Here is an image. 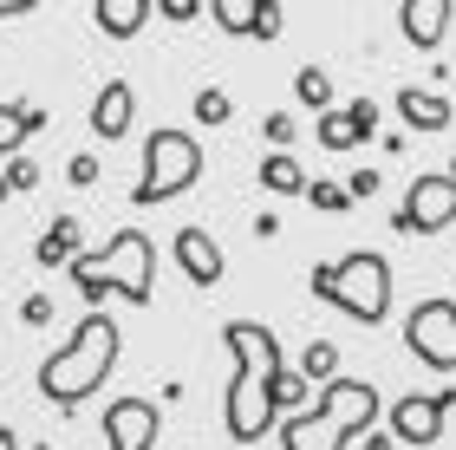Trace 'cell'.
I'll list each match as a JSON object with an SVG mask.
<instances>
[{"mask_svg":"<svg viewBox=\"0 0 456 450\" xmlns=\"http://www.w3.org/2000/svg\"><path fill=\"white\" fill-rule=\"evenodd\" d=\"M151 13H163V20H196L202 7H196V0H151Z\"/></svg>","mask_w":456,"mask_h":450,"instance_id":"27","label":"cell"},{"mask_svg":"<svg viewBox=\"0 0 456 450\" xmlns=\"http://www.w3.org/2000/svg\"><path fill=\"white\" fill-rule=\"evenodd\" d=\"M66 176L78 183V190H92V183H98V157H72V163H66Z\"/></svg>","mask_w":456,"mask_h":450,"instance_id":"29","label":"cell"},{"mask_svg":"<svg viewBox=\"0 0 456 450\" xmlns=\"http://www.w3.org/2000/svg\"><path fill=\"white\" fill-rule=\"evenodd\" d=\"M72 288L86 294L92 307L98 300H131V307H151L157 294V249L143 229H118L98 255H78L72 261Z\"/></svg>","mask_w":456,"mask_h":450,"instance_id":"4","label":"cell"},{"mask_svg":"<svg viewBox=\"0 0 456 450\" xmlns=\"http://www.w3.org/2000/svg\"><path fill=\"white\" fill-rule=\"evenodd\" d=\"M202 13H216V27L222 33H255V20H261V7H255V0H209V7H202Z\"/></svg>","mask_w":456,"mask_h":450,"instance_id":"21","label":"cell"},{"mask_svg":"<svg viewBox=\"0 0 456 450\" xmlns=\"http://www.w3.org/2000/svg\"><path fill=\"white\" fill-rule=\"evenodd\" d=\"M306 288H314V300H333L339 314L371 326V320L391 314V261L371 255V249H352L339 261H320V268L306 274Z\"/></svg>","mask_w":456,"mask_h":450,"instance_id":"5","label":"cell"},{"mask_svg":"<svg viewBox=\"0 0 456 450\" xmlns=\"http://www.w3.org/2000/svg\"><path fill=\"white\" fill-rule=\"evenodd\" d=\"M92 20H98V33H105V39H137L143 20H151V0H98Z\"/></svg>","mask_w":456,"mask_h":450,"instance_id":"16","label":"cell"},{"mask_svg":"<svg viewBox=\"0 0 456 450\" xmlns=\"http://www.w3.org/2000/svg\"><path fill=\"white\" fill-rule=\"evenodd\" d=\"M196 118H202V125H228V92L222 86H202L196 92Z\"/></svg>","mask_w":456,"mask_h":450,"instance_id":"22","label":"cell"},{"mask_svg":"<svg viewBox=\"0 0 456 450\" xmlns=\"http://www.w3.org/2000/svg\"><path fill=\"white\" fill-rule=\"evenodd\" d=\"M306 202H314V209H346V190H339V183H306Z\"/></svg>","mask_w":456,"mask_h":450,"instance_id":"25","label":"cell"},{"mask_svg":"<svg viewBox=\"0 0 456 450\" xmlns=\"http://www.w3.org/2000/svg\"><path fill=\"white\" fill-rule=\"evenodd\" d=\"M157 431H163V412H157L151 398H118V405H105V444L111 450H151Z\"/></svg>","mask_w":456,"mask_h":450,"instance_id":"10","label":"cell"},{"mask_svg":"<svg viewBox=\"0 0 456 450\" xmlns=\"http://www.w3.org/2000/svg\"><path fill=\"white\" fill-rule=\"evenodd\" d=\"M196 176H202V144L190 131L163 125V131L143 137V176L131 183V202H137V209H157V202L196 190Z\"/></svg>","mask_w":456,"mask_h":450,"instance_id":"6","label":"cell"},{"mask_svg":"<svg viewBox=\"0 0 456 450\" xmlns=\"http://www.w3.org/2000/svg\"><path fill=\"white\" fill-rule=\"evenodd\" d=\"M346 196H352V202H359V196H379V170H352Z\"/></svg>","mask_w":456,"mask_h":450,"instance_id":"30","label":"cell"},{"mask_svg":"<svg viewBox=\"0 0 456 450\" xmlns=\"http://www.w3.org/2000/svg\"><path fill=\"white\" fill-rule=\"evenodd\" d=\"M228 353H235V379H228V438L235 444H255L274 431V412L281 405H300V385L281 372V340L267 333L261 320H228L222 326Z\"/></svg>","mask_w":456,"mask_h":450,"instance_id":"1","label":"cell"},{"mask_svg":"<svg viewBox=\"0 0 456 450\" xmlns=\"http://www.w3.org/2000/svg\"><path fill=\"white\" fill-rule=\"evenodd\" d=\"M13 13H27V7H20V0H0V20H13Z\"/></svg>","mask_w":456,"mask_h":450,"instance_id":"32","label":"cell"},{"mask_svg":"<svg viewBox=\"0 0 456 450\" xmlns=\"http://www.w3.org/2000/svg\"><path fill=\"white\" fill-rule=\"evenodd\" d=\"M306 372H314V379H339V353H333V346H326V340H314V346H306Z\"/></svg>","mask_w":456,"mask_h":450,"instance_id":"23","label":"cell"},{"mask_svg":"<svg viewBox=\"0 0 456 450\" xmlns=\"http://www.w3.org/2000/svg\"><path fill=\"white\" fill-rule=\"evenodd\" d=\"M450 222H456V176L450 170L411 176V190L398 202V216H391V229H398V235H444Z\"/></svg>","mask_w":456,"mask_h":450,"instance_id":"7","label":"cell"},{"mask_svg":"<svg viewBox=\"0 0 456 450\" xmlns=\"http://www.w3.org/2000/svg\"><path fill=\"white\" fill-rule=\"evenodd\" d=\"M46 125V105H27V98H13V105H0V157H20V144Z\"/></svg>","mask_w":456,"mask_h":450,"instance_id":"17","label":"cell"},{"mask_svg":"<svg viewBox=\"0 0 456 450\" xmlns=\"http://www.w3.org/2000/svg\"><path fill=\"white\" fill-rule=\"evenodd\" d=\"M294 98L306 111H333V72H326V66H300L294 72Z\"/></svg>","mask_w":456,"mask_h":450,"instance_id":"20","label":"cell"},{"mask_svg":"<svg viewBox=\"0 0 456 450\" xmlns=\"http://www.w3.org/2000/svg\"><path fill=\"white\" fill-rule=\"evenodd\" d=\"M261 131H267V144H274V151L294 144V118H287V111H267V118H261Z\"/></svg>","mask_w":456,"mask_h":450,"instance_id":"24","label":"cell"},{"mask_svg":"<svg viewBox=\"0 0 456 450\" xmlns=\"http://www.w3.org/2000/svg\"><path fill=\"white\" fill-rule=\"evenodd\" d=\"M111 365H118V320L105 307H92V314L78 320V333L59 346V353H46V365H39V398L59 405V412H78V405L111 379Z\"/></svg>","mask_w":456,"mask_h":450,"instance_id":"2","label":"cell"},{"mask_svg":"<svg viewBox=\"0 0 456 450\" xmlns=\"http://www.w3.org/2000/svg\"><path fill=\"white\" fill-rule=\"evenodd\" d=\"M131 118H137L131 78H111V86H98V98H92V131L105 137V144H118V137L131 131Z\"/></svg>","mask_w":456,"mask_h":450,"instance_id":"13","label":"cell"},{"mask_svg":"<svg viewBox=\"0 0 456 450\" xmlns=\"http://www.w3.org/2000/svg\"><path fill=\"white\" fill-rule=\"evenodd\" d=\"M20 314H27L33 326H46V320H53V300H46V294H27V307H20Z\"/></svg>","mask_w":456,"mask_h":450,"instance_id":"31","label":"cell"},{"mask_svg":"<svg viewBox=\"0 0 456 450\" xmlns=\"http://www.w3.org/2000/svg\"><path fill=\"white\" fill-rule=\"evenodd\" d=\"M7 196H13V183H7V170H0V202H7Z\"/></svg>","mask_w":456,"mask_h":450,"instance_id":"33","label":"cell"},{"mask_svg":"<svg viewBox=\"0 0 456 450\" xmlns=\"http://www.w3.org/2000/svg\"><path fill=\"white\" fill-rule=\"evenodd\" d=\"M371 125H379V105H371V98H352V105L320 111V151H352V144H365Z\"/></svg>","mask_w":456,"mask_h":450,"instance_id":"11","label":"cell"},{"mask_svg":"<svg viewBox=\"0 0 456 450\" xmlns=\"http://www.w3.org/2000/svg\"><path fill=\"white\" fill-rule=\"evenodd\" d=\"M33 261H39V268H59V261H66V268H72V261H78V216H59L53 229L39 235Z\"/></svg>","mask_w":456,"mask_h":450,"instance_id":"18","label":"cell"},{"mask_svg":"<svg viewBox=\"0 0 456 450\" xmlns=\"http://www.w3.org/2000/svg\"><path fill=\"white\" fill-rule=\"evenodd\" d=\"M450 405H456V385L450 392H404L398 405H391V438L398 444H437Z\"/></svg>","mask_w":456,"mask_h":450,"instance_id":"9","label":"cell"},{"mask_svg":"<svg viewBox=\"0 0 456 450\" xmlns=\"http://www.w3.org/2000/svg\"><path fill=\"white\" fill-rule=\"evenodd\" d=\"M176 261H183V274H190L196 288H216V281L228 274L216 235H202V229H183V235H176Z\"/></svg>","mask_w":456,"mask_h":450,"instance_id":"14","label":"cell"},{"mask_svg":"<svg viewBox=\"0 0 456 450\" xmlns=\"http://www.w3.org/2000/svg\"><path fill=\"white\" fill-rule=\"evenodd\" d=\"M450 20H456L450 0H404V7H398V27H404V39H411L418 53H437V46H444Z\"/></svg>","mask_w":456,"mask_h":450,"instance_id":"12","label":"cell"},{"mask_svg":"<svg viewBox=\"0 0 456 450\" xmlns=\"http://www.w3.org/2000/svg\"><path fill=\"white\" fill-rule=\"evenodd\" d=\"M0 450H20V444H13V431H0Z\"/></svg>","mask_w":456,"mask_h":450,"instance_id":"34","label":"cell"},{"mask_svg":"<svg viewBox=\"0 0 456 450\" xmlns=\"http://www.w3.org/2000/svg\"><path fill=\"white\" fill-rule=\"evenodd\" d=\"M371 418H379L371 379H326V392L281 424V450H346L352 438L371 431Z\"/></svg>","mask_w":456,"mask_h":450,"instance_id":"3","label":"cell"},{"mask_svg":"<svg viewBox=\"0 0 456 450\" xmlns=\"http://www.w3.org/2000/svg\"><path fill=\"white\" fill-rule=\"evenodd\" d=\"M255 39H281V7L261 0V20H255Z\"/></svg>","mask_w":456,"mask_h":450,"instance_id":"28","label":"cell"},{"mask_svg":"<svg viewBox=\"0 0 456 450\" xmlns=\"http://www.w3.org/2000/svg\"><path fill=\"white\" fill-rule=\"evenodd\" d=\"M450 176H456V163H450Z\"/></svg>","mask_w":456,"mask_h":450,"instance_id":"35","label":"cell"},{"mask_svg":"<svg viewBox=\"0 0 456 450\" xmlns=\"http://www.w3.org/2000/svg\"><path fill=\"white\" fill-rule=\"evenodd\" d=\"M255 176H261V190H274V196H306V183H314V176H306L287 151L261 157V170H255Z\"/></svg>","mask_w":456,"mask_h":450,"instance_id":"19","label":"cell"},{"mask_svg":"<svg viewBox=\"0 0 456 450\" xmlns=\"http://www.w3.org/2000/svg\"><path fill=\"white\" fill-rule=\"evenodd\" d=\"M7 183H13V190H33V183H39V163H33V157H13V163H7Z\"/></svg>","mask_w":456,"mask_h":450,"instance_id":"26","label":"cell"},{"mask_svg":"<svg viewBox=\"0 0 456 450\" xmlns=\"http://www.w3.org/2000/svg\"><path fill=\"white\" fill-rule=\"evenodd\" d=\"M404 346L430 372H456V300H418L404 314Z\"/></svg>","mask_w":456,"mask_h":450,"instance_id":"8","label":"cell"},{"mask_svg":"<svg viewBox=\"0 0 456 450\" xmlns=\"http://www.w3.org/2000/svg\"><path fill=\"white\" fill-rule=\"evenodd\" d=\"M398 118H404V125H411V131H444V125H450V118H456V111H450V98H444V92H424V86H404V92H398Z\"/></svg>","mask_w":456,"mask_h":450,"instance_id":"15","label":"cell"}]
</instances>
